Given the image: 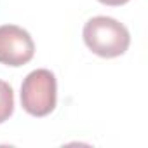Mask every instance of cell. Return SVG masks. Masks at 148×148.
Returning <instances> with one entry per match:
<instances>
[{"label": "cell", "mask_w": 148, "mask_h": 148, "mask_svg": "<svg viewBox=\"0 0 148 148\" xmlns=\"http://www.w3.org/2000/svg\"><path fill=\"white\" fill-rule=\"evenodd\" d=\"M86 45L101 58H119L122 56L131 44L129 30L113 18L96 16L84 25L82 32Z\"/></svg>", "instance_id": "1"}, {"label": "cell", "mask_w": 148, "mask_h": 148, "mask_svg": "<svg viewBox=\"0 0 148 148\" xmlns=\"http://www.w3.org/2000/svg\"><path fill=\"white\" fill-rule=\"evenodd\" d=\"M58 82L51 70L38 68L28 73L21 84V106L33 117H45L56 108Z\"/></svg>", "instance_id": "2"}, {"label": "cell", "mask_w": 148, "mask_h": 148, "mask_svg": "<svg viewBox=\"0 0 148 148\" xmlns=\"http://www.w3.org/2000/svg\"><path fill=\"white\" fill-rule=\"evenodd\" d=\"M35 44L26 30L16 25L0 26V63L5 66H23L33 59Z\"/></svg>", "instance_id": "3"}, {"label": "cell", "mask_w": 148, "mask_h": 148, "mask_svg": "<svg viewBox=\"0 0 148 148\" xmlns=\"http://www.w3.org/2000/svg\"><path fill=\"white\" fill-rule=\"evenodd\" d=\"M12 112H14V91L7 82L0 80V124L9 120Z\"/></svg>", "instance_id": "4"}, {"label": "cell", "mask_w": 148, "mask_h": 148, "mask_svg": "<svg viewBox=\"0 0 148 148\" xmlns=\"http://www.w3.org/2000/svg\"><path fill=\"white\" fill-rule=\"evenodd\" d=\"M98 2H101L103 5H110V7H119V5L127 4L129 0H98Z\"/></svg>", "instance_id": "5"}]
</instances>
